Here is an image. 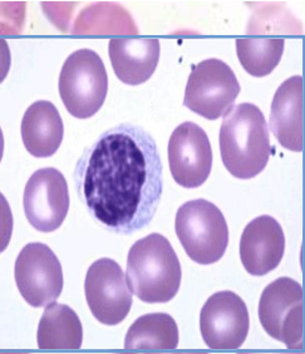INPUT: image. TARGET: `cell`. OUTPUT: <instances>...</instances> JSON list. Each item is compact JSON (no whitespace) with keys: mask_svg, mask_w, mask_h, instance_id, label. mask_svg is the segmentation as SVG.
<instances>
[{"mask_svg":"<svg viewBox=\"0 0 305 354\" xmlns=\"http://www.w3.org/2000/svg\"><path fill=\"white\" fill-rule=\"evenodd\" d=\"M163 172L155 140L142 127L124 123L102 133L84 152L75 183L97 221L112 232L129 235L155 216Z\"/></svg>","mask_w":305,"mask_h":354,"instance_id":"cell-1","label":"cell"},{"mask_svg":"<svg viewBox=\"0 0 305 354\" xmlns=\"http://www.w3.org/2000/svg\"><path fill=\"white\" fill-rule=\"evenodd\" d=\"M219 142L226 170L240 180L258 176L269 162L268 124L252 103H240L225 113Z\"/></svg>","mask_w":305,"mask_h":354,"instance_id":"cell-2","label":"cell"},{"mask_svg":"<svg viewBox=\"0 0 305 354\" xmlns=\"http://www.w3.org/2000/svg\"><path fill=\"white\" fill-rule=\"evenodd\" d=\"M181 266L169 240L149 234L129 249L126 281L131 292L145 303H167L181 286Z\"/></svg>","mask_w":305,"mask_h":354,"instance_id":"cell-3","label":"cell"},{"mask_svg":"<svg viewBox=\"0 0 305 354\" xmlns=\"http://www.w3.org/2000/svg\"><path fill=\"white\" fill-rule=\"evenodd\" d=\"M175 229L185 252L195 263L209 266L224 257L229 227L216 205L203 198L183 204L177 210Z\"/></svg>","mask_w":305,"mask_h":354,"instance_id":"cell-4","label":"cell"},{"mask_svg":"<svg viewBox=\"0 0 305 354\" xmlns=\"http://www.w3.org/2000/svg\"><path fill=\"white\" fill-rule=\"evenodd\" d=\"M107 92V71L95 50L80 49L68 57L59 75V95L72 116L80 120L95 116Z\"/></svg>","mask_w":305,"mask_h":354,"instance_id":"cell-5","label":"cell"},{"mask_svg":"<svg viewBox=\"0 0 305 354\" xmlns=\"http://www.w3.org/2000/svg\"><path fill=\"white\" fill-rule=\"evenodd\" d=\"M259 319L271 338L289 349L304 347V292L292 278H279L266 286L259 303Z\"/></svg>","mask_w":305,"mask_h":354,"instance_id":"cell-6","label":"cell"},{"mask_svg":"<svg viewBox=\"0 0 305 354\" xmlns=\"http://www.w3.org/2000/svg\"><path fill=\"white\" fill-rule=\"evenodd\" d=\"M240 84L234 71L220 59H206L192 67L183 104L211 121L224 116L234 107Z\"/></svg>","mask_w":305,"mask_h":354,"instance_id":"cell-7","label":"cell"},{"mask_svg":"<svg viewBox=\"0 0 305 354\" xmlns=\"http://www.w3.org/2000/svg\"><path fill=\"white\" fill-rule=\"evenodd\" d=\"M14 275L19 293L33 308L53 303L63 290L61 263L52 249L41 243H30L21 249Z\"/></svg>","mask_w":305,"mask_h":354,"instance_id":"cell-8","label":"cell"},{"mask_svg":"<svg viewBox=\"0 0 305 354\" xmlns=\"http://www.w3.org/2000/svg\"><path fill=\"white\" fill-rule=\"evenodd\" d=\"M84 292L91 312L102 324L117 326L129 315L133 299L122 268L115 260L103 258L89 266Z\"/></svg>","mask_w":305,"mask_h":354,"instance_id":"cell-9","label":"cell"},{"mask_svg":"<svg viewBox=\"0 0 305 354\" xmlns=\"http://www.w3.org/2000/svg\"><path fill=\"white\" fill-rule=\"evenodd\" d=\"M250 318L244 303L234 292L211 295L200 313L203 339L211 349H237L249 334Z\"/></svg>","mask_w":305,"mask_h":354,"instance_id":"cell-10","label":"cell"},{"mask_svg":"<svg viewBox=\"0 0 305 354\" xmlns=\"http://www.w3.org/2000/svg\"><path fill=\"white\" fill-rule=\"evenodd\" d=\"M23 206L35 230L52 232L59 229L69 210L67 181L61 171L53 167L35 171L28 180Z\"/></svg>","mask_w":305,"mask_h":354,"instance_id":"cell-11","label":"cell"},{"mask_svg":"<svg viewBox=\"0 0 305 354\" xmlns=\"http://www.w3.org/2000/svg\"><path fill=\"white\" fill-rule=\"evenodd\" d=\"M169 170L177 184L195 189L210 176L212 150L206 132L194 122H183L169 137Z\"/></svg>","mask_w":305,"mask_h":354,"instance_id":"cell-12","label":"cell"},{"mask_svg":"<svg viewBox=\"0 0 305 354\" xmlns=\"http://www.w3.org/2000/svg\"><path fill=\"white\" fill-rule=\"evenodd\" d=\"M284 252V232L275 218L263 215L246 225L240 239V259L249 274L263 277L272 272Z\"/></svg>","mask_w":305,"mask_h":354,"instance_id":"cell-13","label":"cell"},{"mask_svg":"<svg viewBox=\"0 0 305 354\" xmlns=\"http://www.w3.org/2000/svg\"><path fill=\"white\" fill-rule=\"evenodd\" d=\"M303 91V77L294 75L280 84L271 103V132L284 149L294 152L304 147Z\"/></svg>","mask_w":305,"mask_h":354,"instance_id":"cell-14","label":"cell"},{"mask_svg":"<svg viewBox=\"0 0 305 354\" xmlns=\"http://www.w3.org/2000/svg\"><path fill=\"white\" fill-rule=\"evenodd\" d=\"M109 53L117 78L129 86H138L155 73L161 47L154 38H113L109 43Z\"/></svg>","mask_w":305,"mask_h":354,"instance_id":"cell-15","label":"cell"},{"mask_svg":"<svg viewBox=\"0 0 305 354\" xmlns=\"http://www.w3.org/2000/svg\"><path fill=\"white\" fill-rule=\"evenodd\" d=\"M64 135L61 115L49 101H37L21 120V140L34 157H50L59 149Z\"/></svg>","mask_w":305,"mask_h":354,"instance_id":"cell-16","label":"cell"},{"mask_svg":"<svg viewBox=\"0 0 305 354\" xmlns=\"http://www.w3.org/2000/svg\"><path fill=\"white\" fill-rule=\"evenodd\" d=\"M37 341L41 349H78L83 342L81 320L66 304L49 303L39 322Z\"/></svg>","mask_w":305,"mask_h":354,"instance_id":"cell-17","label":"cell"},{"mask_svg":"<svg viewBox=\"0 0 305 354\" xmlns=\"http://www.w3.org/2000/svg\"><path fill=\"white\" fill-rule=\"evenodd\" d=\"M178 328L167 313H149L131 326L124 338L126 349H175Z\"/></svg>","mask_w":305,"mask_h":354,"instance_id":"cell-18","label":"cell"},{"mask_svg":"<svg viewBox=\"0 0 305 354\" xmlns=\"http://www.w3.org/2000/svg\"><path fill=\"white\" fill-rule=\"evenodd\" d=\"M131 14L113 3L84 8L75 19L72 35H137Z\"/></svg>","mask_w":305,"mask_h":354,"instance_id":"cell-19","label":"cell"},{"mask_svg":"<svg viewBox=\"0 0 305 354\" xmlns=\"http://www.w3.org/2000/svg\"><path fill=\"white\" fill-rule=\"evenodd\" d=\"M284 39H237V52L243 68L252 77H265L277 68L284 53Z\"/></svg>","mask_w":305,"mask_h":354,"instance_id":"cell-20","label":"cell"},{"mask_svg":"<svg viewBox=\"0 0 305 354\" xmlns=\"http://www.w3.org/2000/svg\"><path fill=\"white\" fill-rule=\"evenodd\" d=\"M24 21V1H0V35H21Z\"/></svg>","mask_w":305,"mask_h":354,"instance_id":"cell-21","label":"cell"},{"mask_svg":"<svg viewBox=\"0 0 305 354\" xmlns=\"http://www.w3.org/2000/svg\"><path fill=\"white\" fill-rule=\"evenodd\" d=\"M13 214L6 196L0 192V252L7 249L13 234Z\"/></svg>","mask_w":305,"mask_h":354,"instance_id":"cell-22","label":"cell"},{"mask_svg":"<svg viewBox=\"0 0 305 354\" xmlns=\"http://www.w3.org/2000/svg\"><path fill=\"white\" fill-rule=\"evenodd\" d=\"M12 66V55L6 39L0 38V83L7 78Z\"/></svg>","mask_w":305,"mask_h":354,"instance_id":"cell-23","label":"cell"},{"mask_svg":"<svg viewBox=\"0 0 305 354\" xmlns=\"http://www.w3.org/2000/svg\"><path fill=\"white\" fill-rule=\"evenodd\" d=\"M3 153H4V136H3V132L0 129V162H1V158H3Z\"/></svg>","mask_w":305,"mask_h":354,"instance_id":"cell-24","label":"cell"}]
</instances>
